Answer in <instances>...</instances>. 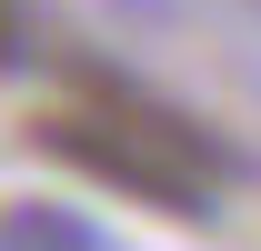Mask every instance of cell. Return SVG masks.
Listing matches in <instances>:
<instances>
[{
	"label": "cell",
	"instance_id": "3957f363",
	"mask_svg": "<svg viewBox=\"0 0 261 251\" xmlns=\"http://www.w3.org/2000/svg\"><path fill=\"white\" fill-rule=\"evenodd\" d=\"M50 61V40H40V10L31 0H0V81H20V70Z\"/></svg>",
	"mask_w": 261,
	"mask_h": 251
},
{
	"label": "cell",
	"instance_id": "7a4b0ae2",
	"mask_svg": "<svg viewBox=\"0 0 261 251\" xmlns=\"http://www.w3.org/2000/svg\"><path fill=\"white\" fill-rule=\"evenodd\" d=\"M0 251H121V241H111L91 211H70V201H40V191H20V201H0Z\"/></svg>",
	"mask_w": 261,
	"mask_h": 251
},
{
	"label": "cell",
	"instance_id": "6da1fadb",
	"mask_svg": "<svg viewBox=\"0 0 261 251\" xmlns=\"http://www.w3.org/2000/svg\"><path fill=\"white\" fill-rule=\"evenodd\" d=\"M81 91L91 101L31 121V141L50 161H70L81 181L121 191V201H141V211H161V221H211L221 191L251 181V151L221 141L211 121H191L181 101H151L141 81H121V70H100V61H81Z\"/></svg>",
	"mask_w": 261,
	"mask_h": 251
}]
</instances>
